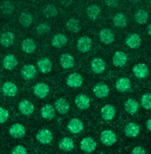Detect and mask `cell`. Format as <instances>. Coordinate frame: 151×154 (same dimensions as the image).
Returning a JSON list of instances; mask_svg holds the SVG:
<instances>
[{"label": "cell", "mask_w": 151, "mask_h": 154, "mask_svg": "<svg viewBox=\"0 0 151 154\" xmlns=\"http://www.w3.org/2000/svg\"><path fill=\"white\" fill-rule=\"evenodd\" d=\"M83 78L78 73H73L67 78V84L72 88H77L83 84Z\"/></svg>", "instance_id": "cell-8"}, {"label": "cell", "mask_w": 151, "mask_h": 154, "mask_svg": "<svg viewBox=\"0 0 151 154\" xmlns=\"http://www.w3.org/2000/svg\"><path fill=\"white\" fill-rule=\"evenodd\" d=\"M36 138L40 143L46 145L52 141L53 136L50 131L47 129H43L40 130L37 134Z\"/></svg>", "instance_id": "cell-5"}, {"label": "cell", "mask_w": 151, "mask_h": 154, "mask_svg": "<svg viewBox=\"0 0 151 154\" xmlns=\"http://www.w3.org/2000/svg\"><path fill=\"white\" fill-rule=\"evenodd\" d=\"M9 133L10 135L16 139H19L25 134V129L24 126L20 123H15L13 125L10 130Z\"/></svg>", "instance_id": "cell-9"}, {"label": "cell", "mask_w": 151, "mask_h": 154, "mask_svg": "<svg viewBox=\"0 0 151 154\" xmlns=\"http://www.w3.org/2000/svg\"><path fill=\"white\" fill-rule=\"evenodd\" d=\"M33 92L36 96L40 98H44L48 96L50 92V88L48 85L45 83H38L33 89Z\"/></svg>", "instance_id": "cell-7"}, {"label": "cell", "mask_w": 151, "mask_h": 154, "mask_svg": "<svg viewBox=\"0 0 151 154\" xmlns=\"http://www.w3.org/2000/svg\"><path fill=\"white\" fill-rule=\"evenodd\" d=\"M115 115L116 110L113 106L110 104L105 106L101 109V115L103 119L106 120H112Z\"/></svg>", "instance_id": "cell-23"}, {"label": "cell", "mask_w": 151, "mask_h": 154, "mask_svg": "<svg viewBox=\"0 0 151 154\" xmlns=\"http://www.w3.org/2000/svg\"><path fill=\"white\" fill-rule=\"evenodd\" d=\"M131 81L126 77H122L119 78L116 83V88L117 90L121 93L127 91L131 88Z\"/></svg>", "instance_id": "cell-14"}, {"label": "cell", "mask_w": 151, "mask_h": 154, "mask_svg": "<svg viewBox=\"0 0 151 154\" xmlns=\"http://www.w3.org/2000/svg\"><path fill=\"white\" fill-rule=\"evenodd\" d=\"M67 29L72 33H77L81 29L79 21L76 19H70L66 23Z\"/></svg>", "instance_id": "cell-32"}, {"label": "cell", "mask_w": 151, "mask_h": 154, "mask_svg": "<svg viewBox=\"0 0 151 154\" xmlns=\"http://www.w3.org/2000/svg\"><path fill=\"white\" fill-rule=\"evenodd\" d=\"M67 128L71 133L73 134H77L83 131L84 125L80 120L77 118H74L72 119L68 123Z\"/></svg>", "instance_id": "cell-11"}, {"label": "cell", "mask_w": 151, "mask_h": 154, "mask_svg": "<svg viewBox=\"0 0 151 154\" xmlns=\"http://www.w3.org/2000/svg\"><path fill=\"white\" fill-rule=\"evenodd\" d=\"M12 154H26L27 151L26 148L22 145H17L11 151Z\"/></svg>", "instance_id": "cell-42"}, {"label": "cell", "mask_w": 151, "mask_h": 154, "mask_svg": "<svg viewBox=\"0 0 151 154\" xmlns=\"http://www.w3.org/2000/svg\"><path fill=\"white\" fill-rule=\"evenodd\" d=\"M2 90L5 96L10 97L15 96L18 92L17 85L14 83L10 81H7L3 84Z\"/></svg>", "instance_id": "cell-10"}, {"label": "cell", "mask_w": 151, "mask_h": 154, "mask_svg": "<svg viewBox=\"0 0 151 154\" xmlns=\"http://www.w3.org/2000/svg\"><path fill=\"white\" fill-rule=\"evenodd\" d=\"M94 95L98 98H105L108 96L109 93V88L103 83H98L93 88Z\"/></svg>", "instance_id": "cell-12"}, {"label": "cell", "mask_w": 151, "mask_h": 154, "mask_svg": "<svg viewBox=\"0 0 151 154\" xmlns=\"http://www.w3.org/2000/svg\"><path fill=\"white\" fill-rule=\"evenodd\" d=\"M92 45V41L91 38L87 36H83L77 40V48L79 51L83 53L89 52Z\"/></svg>", "instance_id": "cell-3"}, {"label": "cell", "mask_w": 151, "mask_h": 154, "mask_svg": "<svg viewBox=\"0 0 151 154\" xmlns=\"http://www.w3.org/2000/svg\"><path fill=\"white\" fill-rule=\"evenodd\" d=\"M55 107L60 114L64 115L69 111L70 104L66 99L60 98L55 102Z\"/></svg>", "instance_id": "cell-16"}, {"label": "cell", "mask_w": 151, "mask_h": 154, "mask_svg": "<svg viewBox=\"0 0 151 154\" xmlns=\"http://www.w3.org/2000/svg\"><path fill=\"white\" fill-rule=\"evenodd\" d=\"M38 34L40 35H43L49 33L50 31V26L46 23H42L38 26L36 29Z\"/></svg>", "instance_id": "cell-40"}, {"label": "cell", "mask_w": 151, "mask_h": 154, "mask_svg": "<svg viewBox=\"0 0 151 154\" xmlns=\"http://www.w3.org/2000/svg\"><path fill=\"white\" fill-rule=\"evenodd\" d=\"M15 36L11 32H6L3 33L0 38V43L5 48L11 46L14 42Z\"/></svg>", "instance_id": "cell-27"}, {"label": "cell", "mask_w": 151, "mask_h": 154, "mask_svg": "<svg viewBox=\"0 0 151 154\" xmlns=\"http://www.w3.org/2000/svg\"><path fill=\"white\" fill-rule=\"evenodd\" d=\"M91 67L94 73L102 74L105 70L106 63L101 58H94L91 62Z\"/></svg>", "instance_id": "cell-15"}, {"label": "cell", "mask_w": 151, "mask_h": 154, "mask_svg": "<svg viewBox=\"0 0 151 154\" xmlns=\"http://www.w3.org/2000/svg\"><path fill=\"white\" fill-rule=\"evenodd\" d=\"M18 65L16 57L12 54L7 55L3 60V66L7 70H12Z\"/></svg>", "instance_id": "cell-24"}, {"label": "cell", "mask_w": 151, "mask_h": 154, "mask_svg": "<svg viewBox=\"0 0 151 154\" xmlns=\"http://www.w3.org/2000/svg\"><path fill=\"white\" fill-rule=\"evenodd\" d=\"M33 19L32 16L27 13H22L19 17V21L20 24L25 27H29L33 23Z\"/></svg>", "instance_id": "cell-36"}, {"label": "cell", "mask_w": 151, "mask_h": 154, "mask_svg": "<svg viewBox=\"0 0 151 154\" xmlns=\"http://www.w3.org/2000/svg\"><path fill=\"white\" fill-rule=\"evenodd\" d=\"M8 111L3 107H0V123H5L8 120Z\"/></svg>", "instance_id": "cell-41"}, {"label": "cell", "mask_w": 151, "mask_h": 154, "mask_svg": "<svg viewBox=\"0 0 151 154\" xmlns=\"http://www.w3.org/2000/svg\"><path fill=\"white\" fill-rule=\"evenodd\" d=\"M140 128L139 125L135 123H129L127 124L125 129L126 136L129 137H135L139 134Z\"/></svg>", "instance_id": "cell-25"}, {"label": "cell", "mask_w": 151, "mask_h": 154, "mask_svg": "<svg viewBox=\"0 0 151 154\" xmlns=\"http://www.w3.org/2000/svg\"><path fill=\"white\" fill-rule=\"evenodd\" d=\"M148 33L150 36H151V23L148 27Z\"/></svg>", "instance_id": "cell-47"}, {"label": "cell", "mask_w": 151, "mask_h": 154, "mask_svg": "<svg viewBox=\"0 0 151 154\" xmlns=\"http://www.w3.org/2000/svg\"><path fill=\"white\" fill-rule=\"evenodd\" d=\"M100 39L105 44L109 45L114 40V36L113 32L109 29H103L99 33Z\"/></svg>", "instance_id": "cell-13"}, {"label": "cell", "mask_w": 151, "mask_h": 154, "mask_svg": "<svg viewBox=\"0 0 151 154\" xmlns=\"http://www.w3.org/2000/svg\"><path fill=\"white\" fill-rule=\"evenodd\" d=\"M39 70L43 74H47L50 72L53 68V65L51 60L47 58L41 59L37 63Z\"/></svg>", "instance_id": "cell-18"}, {"label": "cell", "mask_w": 151, "mask_h": 154, "mask_svg": "<svg viewBox=\"0 0 151 154\" xmlns=\"http://www.w3.org/2000/svg\"><path fill=\"white\" fill-rule=\"evenodd\" d=\"M100 13V8L97 5H91L87 8V14L90 19H96Z\"/></svg>", "instance_id": "cell-35"}, {"label": "cell", "mask_w": 151, "mask_h": 154, "mask_svg": "<svg viewBox=\"0 0 151 154\" xmlns=\"http://www.w3.org/2000/svg\"><path fill=\"white\" fill-rule=\"evenodd\" d=\"M97 144L94 139L90 137L83 139L80 143L81 149L86 153H91L96 149Z\"/></svg>", "instance_id": "cell-2"}, {"label": "cell", "mask_w": 151, "mask_h": 154, "mask_svg": "<svg viewBox=\"0 0 151 154\" xmlns=\"http://www.w3.org/2000/svg\"><path fill=\"white\" fill-rule=\"evenodd\" d=\"M105 3L107 5L111 7H116L118 5L117 1H105Z\"/></svg>", "instance_id": "cell-44"}, {"label": "cell", "mask_w": 151, "mask_h": 154, "mask_svg": "<svg viewBox=\"0 0 151 154\" xmlns=\"http://www.w3.org/2000/svg\"><path fill=\"white\" fill-rule=\"evenodd\" d=\"M19 107L20 112L24 115H31L34 111V104L27 100H21L19 103Z\"/></svg>", "instance_id": "cell-6"}, {"label": "cell", "mask_w": 151, "mask_h": 154, "mask_svg": "<svg viewBox=\"0 0 151 154\" xmlns=\"http://www.w3.org/2000/svg\"><path fill=\"white\" fill-rule=\"evenodd\" d=\"M148 17L149 15L148 12L144 10H138L135 15V19L136 21L141 24H144L146 23L148 19Z\"/></svg>", "instance_id": "cell-34"}, {"label": "cell", "mask_w": 151, "mask_h": 154, "mask_svg": "<svg viewBox=\"0 0 151 154\" xmlns=\"http://www.w3.org/2000/svg\"><path fill=\"white\" fill-rule=\"evenodd\" d=\"M146 125H147V129H148L149 131H151V119H150L149 120H147Z\"/></svg>", "instance_id": "cell-45"}, {"label": "cell", "mask_w": 151, "mask_h": 154, "mask_svg": "<svg viewBox=\"0 0 151 154\" xmlns=\"http://www.w3.org/2000/svg\"><path fill=\"white\" fill-rule=\"evenodd\" d=\"M132 71L135 76L139 79H142L148 77L150 72L148 66L142 63H139L133 66Z\"/></svg>", "instance_id": "cell-4"}, {"label": "cell", "mask_w": 151, "mask_h": 154, "mask_svg": "<svg viewBox=\"0 0 151 154\" xmlns=\"http://www.w3.org/2000/svg\"><path fill=\"white\" fill-rule=\"evenodd\" d=\"M41 116L47 120H52L56 116L55 108L50 104H46L41 110Z\"/></svg>", "instance_id": "cell-26"}, {"label": "cell", "mask_w": 151, "mask_h": 154, "mask_svg": "<svg viewBox=\"0 0 151 154\" xmlns=\"http://www.w3.org/2000/svg\"><path fill=\"white\" fill-rule=\"evenodd\" d=\"M22 50L26 54H31L34 52L36 49V43L32 38L24 39L21 44Z\"/></svg>", "instance_id": "cell-22"}, {"label": "cell", "mask_w": 151, "mask_h": 154, "mask_svg": "<svg viewBox=\"0 0 151 154\" xmlns=\"http://www.w3.org/2000/svg\"><path fill=\"white\" fill-rule=\"evenodd\" d=\"M63 2H63V4L64 5H66V6H67V3L69 4H71L72 3V1H63Z\"/></svg>", "instance_id": "cell-46"}, {"label": "cell", "mask_w": 151, "mask_h": 154, "mask_svg": "<svg viewBox=\"0 0 151 154\" xmlns=\"http://www.w3.org/2000/svg\"><path fill=\"white\" fill-rule=\"evenodd\" d=\"M100 140L105 145L111 146L116 143L117 137L112 131L106 130L101 133Z\"/></svg>", "instance_id": "cell-1"}, {"label": "cell", "mask_w": 151, "mask_h": 154, "mask_svg": "<svg viewBox=\"0 0 151 154\" xmlns=\"http://www.w3.org/2000/svg\"><path fill=\"white\" fill-rule=\"evenodd\" d=\"M43 14L46 17L52 18L55 17L57 14V10L55 5L49 4L44 8Z\"/></svg>", "instance_id": "cell-37"}, {"label": "cell", "mask_w": 151, "mask_h": 154, "mask_svg": "<svg viewBox=\"0 0 151 154\" xmlns=\"http://www.w3.org/2000/svg\"><path fill=\"white\" fill-rule=\"evenodd\" d=\"M67 38L66 36L63 34L59 33L56 35L52 41V46L56 48H60L66 45Z\"/></svg>", "instance_id": "cell-30"}, {"label": "cell", "mask_w": 151, "mask_h": 154, "mask_svg": "<svg viewBox=\"0 0 151 154\" xmlns=\"http://www.w3.org/2000/svg\"><path fill=\"white\" fill-rule=\"evenodd\" d=\"M141 105L146 110L151 109V94L146 93L141 98Z\"/></svg>", "instance_id": "cell-39"}, {"label": "cell", "mask_w": 151, "mask_h": 154, "mask_svg": "<svg viewBox=\"0 0 151 154\" xmlns=\"http://www.w3.org/2000/svg\"><path fill=\"white\" fill-rule=\"evenodd\" d=\"M21 73L25 79L30 80L35 77L36 69L33 65H26L22 68Z\"/></svg>", "instance_id": "cell-17"}, {"label": "cell", "mask_w": 151, "mask_h": 154, "mask_svg": "<svg viewBox=\"0 0 151 154\" xmlns=\"http://www.w3.org/2000/svg\"><path fill=\"white\" fill-rule=\"evenodd\" d=\"M14 5L11 2L9 1L4 2L1 6V11L5 15L11 14L14 11Z\"/></svg>", "instance_id": "cell-38"}, {"label": "cell", "mask_w": 151, "mask_h": 154, "mask_svg": "<svg viewBox=\"0 0 151 154\" xmlns=\"http://www.w3.org/2000/svg\"><path fill=\"white\" fill-rule=\"evenodd\" d=\"M75 104L78 109L86 110L90 107V99L86 95L80 94L76 98Z\"/></svg>", "instance_id": "cell-20"}, {"label": "cell", "mask_w": 151, "mask_h": 154, "mask_svg": "<svg viewBox=\"0 0 151 154\" xmlns=\"http://www.w3.org/2000/svg\"><path fill=\"white\" fill-rule=\"evenodd\" d=\"M61 66L64 69H70L75 65V59L69 54H63L60 58Z\"/></svg>", "instance_id": "cell-19"}, {"label": "cell", "mask_w": 151, "mask_h": 154, "mask_svg": "<svg viewBox=\"0 0 151 154\" xmlns=\"http://www.w3.org/2000/svg\"><path fill=\"white\" fill-rule=\"evenodd\" d=\"M146 152L145 149L141 146H136L132 150L133 154H145Z\"/></svg>", "instance_id": "cell-43"}, {"label": "cell", "mask_w": 151, "mask_h": 154, "mask_svg": "<svg viewBox=\"0 0 151 154\" xmlns=\"http://www.w3.org/2000/svg\"><path fill=\"white\" fill-rule=\"evenodd\" d=\"M141 38L138 34H132L126 40V44L131 49H136L141 44Z\"/></svg>", "instance_id": "cell-29"}, {"label": "cell", "mask_w": 151, "mask_h": 154, "mask_svg": "<svg viewBox=\"0 0 151 154\" xmlns=\"http://www.w3.org/2000/svg\"><path fill=\"white\" fill-rule=\"evenodd\" d=\"M128 60L125 53L122 51H117L114 53L113 57V63L115 66H123Z\"/></svg>", "instance_id": "cell-21"}, {"label": "cell", "mask_w": 151, "mask_h": 154, "mask_svg": "<svg viewBox=\"0 0 151 154\" xmlns=\"http://www.w3.org/2000/svg\"><path fill=\"white\" fill-rule=\"evenodd\" d=\"M58 145L60 149L64 152L70 151L74 148L73 140L69 137L63 138L59 142Z\"/></svg>", "instance_id": "cell-28"}, {"label": "cell", "mask_w": 151, "mask_h": 154, "mask_svg": "<svg viewBox=\"0 0 151 154\" xmlns=\"http://www.w3.org/2000/svg\"><path fill=\"white\" fill-rule=\"evenodd\" d=\"M138 102L133 98L128 99L125 103V109L129 114H135L137 112L139 109Z\"/></svg>", "instance_id": "cell-31"}, {"label": "cell", "mask_w": 151, "mask_h": 154, "mask_svg": "<svg viewBox=\"0 0 151 154\" xmlns=\"http://www.w3.org/2000/svg\"><path fill=\"white\" fill-rule=\"evenodd\" d=\"M113 22L115 26L119 28H123L127 25V19L123 14L117 13L114 17Z\"/></svg>", "instance_id": "cell-33"}]
</instances>
